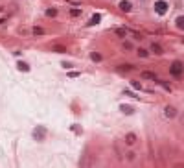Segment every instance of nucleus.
I'll use <instances>...</instances> for the list:
<instances>
[{
  "label": "nucleus",
  "instance_id": "7ed1b4c3",
  "mask_svg": "<svg viewBox=\"0 0 184 168\" xmlns=\"http://www.w3.org/2000/svg\"><path fill=\"white\" fill-rule=\"evenodd\" d=\"M120 9L125 11V13H129V11L133 9V4H131L129 0H122V2H120Z\"/></svg>",
  "mask_w": 184,
  "mask_h": 168
},
{
  "label": "nucleus",
  "instance_id": "2eb2a0df",
  "mask_svg": "<svg viewBox=\"0 0 184 168\" xmlns=\"http://www.w3.org/2000/svg\"><path fill=\"white\" fill-rule=\"evenodd\" d=\"M46 15H48V17H55V15H57V9H48Z\"/></svg>",
  "mask_w": 184,
  "mask_h": 168
},
{
  "label": "nucleus",
  "instance_id": "1a4fd4ad",
  "mask_svg": "<svg viewBox=\"0 0 184 168\" xmlns=\"http://www.w3.org/2000/svg\"><path fill=\"white\" fill-rule=\"evenodd\" d=\"M100 20H101V17H100V15H94V17L90 18V22H88V26H94V24H98Z\"/></svg>",
  "mask_w": 184,
  "mask_h": 168
},
{
  "label": "nucleus",
  "instance_id": "9d476101",
  "mask_svg": "<svg viewBox=\"0 0 184 168\" xmlns=\"http://www.w3.org/2000/svg\"><path fill=\"white\" fill-rule=\"evenodd\" d=\"M114 31H116V35H120V37H125V35H127V30H125V28H116Z\"/></svg>",
  "mask_w": 184,
  "mask_h": 168
},
{
  "label": "nucleus",
  "instance_id": "f03ea898",
  "mask_svg": "<svg viewBox=\"0 0 184 168\" xmlns=\"http://www.w3.org/2000/svg\"><path fill=\"white\" fill-rule=\"evenodd\" d=\"M168 7H170V4H168L166 0H157V2H155V11H157L159 15H166V13H168Z\"/></svg>",
  "mask_w": 184,
  "mask_h": 168
},
{
  "label": "nucleus",
  "instance_id": "0eeeda50",
  "mask_svg": "<svg viewBox=\"0 0 184 168\" xmlns=\"http://www.w3.org/2000/svg\"><path fill=\"white\" fill-rule=\"evenodd\" d=\"M175 24H177V28H179V30H182V31H184V15H181V17H177Z\"/></svg>",
  "mask_w": 184,
  "mask_h": 168
},
{
  "label": "nucleus",
  "instance_id": "aec40b11",
  "mask_svg": "<svg viewBox=\"0 0 184 168\" xmlns=\"http://www.w3.org/2000/svg\"><path fill=\"white\" fill-rule=\"evenodd\" d=\"M131 85H133V87H135V89H140V83H138V81H133V83H131Z\"/></svg>",
  "mask_w": 184,
  "mask_h": 168
},
{
  "label": "nucleus",
  "instance_id": "4468645a",
  "mask_svg": "<svg viewBox=\"0 0 184 168\" xmlns=\"http://www.w3.org/2000/svg\"><path fill=\"white\" fill-rule=\"evenodd\" d=\"M18 68H20V70H24V72H28V70H29V67H28L26 63H18Z\"/></svg>",
  "mask_w": 184,
  "mask_h": 168
},
{
  "label": "nucleus",
  "instance_id": "f8f14e48",
  "mask_svg": "<svg viewBox=\"0 0 184 168\" xmlns=\"http://www.w3.org/2000/svg\"><path fill=\"white\" fill-rule=\"evenodd\" d=\"M138 55H140V57H147V55H149V52H147V50H144V48H138Z\"/></svg>",
  "mask_w": 184,
  "mask_h": 168
},
{
  "label": "nucleus",
  "instance_id": "9b49d317",
  "mask_svg": "<svg viewBox=\"0 0 184 168\" xmlns=\"http://www.w3.org/2000/svg\"><path fill=\"white\" fill-rule=\"evenodd\" d=\"M120 109H122L123 113H127V115H131V113H133V107H131V105H122Z\"/></svg>",
  "mask_w": 184,
  "mask_h": 168
},
{
  "label": "nucleus",
  "instance_id": "ddd939ff",
  "mask_svg": "<svg viewBox=\"0 0 184 168\" xmlns=\"http://www.w3.org/2000/svg\"><path fill=\"white\" fill-rule=\"evenodd\" d=\"M70 15H72V17H79V15H81V9H70Z\"/></svg>",
  "mask_w": 184,
  "mask_h": 168
},
{
  "label": "nucleus",
  "instance_id": "dca6fc26",
  "mask_svg": "<svg viewBox=\"0 0 184 168\" xmlns=\"http://www.w3.org/2000/svg\"><path fill=\"white\" fill-rule=\"evenodd\" d=\"M90 57H92L94 61H101V55H100V54H96V52H94V54H92Z\"/></svg>",
  "mask_w": 184,
  "mask_h": 168
},
{
  "label": "nucleus",
  "instance_id": "39448f33",
  "mask_svg": "<svg viewBox=\"0 0 184 168\" xmlns=\"http://www.w3.org/2000/svg\"><path fill=\"white\" fill-rule=\"evenodd\" d=\"M135 142H136V135H135V133H127V135H125V144L133 146Z\"/></svg>",
  "mask_w": 184,
  "mask_h": 168
},
{
  "label": "nucleus",
  "instance_id": "6ab92c4d",
  "mask_svg": "<svg viewBox=\"0 0 184 168\" xmlns=\"http://www.w3.org/2000/svg\"><path fill=\"white\" fill-rule=\"evenodd\" d=\"M123 48H125V50H131V48H133V44H131V43H123Z\"/></svg>",
  "mask_w": 184,
  "mask_h": 168
},
{
  "label": "nucleus",
  "instance_id": "6e6552de",
  "mask_svg": "<svg viewBox=\"0 0 184 168\" xmlns=\"http://www.w3.org/2000/svg\"><path fill=\"white\" fill-rule=\"evenodd\" d=\"M142 78H146V80H157V76H155L153 72H147V70L142 72Z\"/></svg>",
  "mask_w": 184,
  "mask_h": 168
},
{
  "label": "nucleus",
  "instance_id": "f3484780",
  "mask_svg": "<svg viewBox=\"0 0 184 168\" xmlns=\"http://www.w3.org/2000/svg\"><path fill=\"white\" fill-rule=\"evenodd\" d=\"M133 65H120V70H131Z\"/></svg>",
  "mask_w": 184,
  "mask_h": 168
},
{
  "label": "nucleus",
  "instance_id": "423d86ee",
  "mask_svg": "<svg viewBox=\"0 0 184 168\" xmlns=\"http://www.w3.org/2000/svg\"><path fill=\"white\" fill-rule=\"evenodd\" d=\"M151 50H153V52H155L157 55H160V54H164V50H162V46H160V44H157V43H153V44H151Z\"/></svg>",
  "mask_w": 184,
  "mask_h": 168
},
{
  "label": "nucleus",
  "instance_id": "20e7f679",
  "mask_svg": "<svg viewBox=\"0 0 184 168\" xmlns=\"http://www.w3.org/2000/svg\"><path fill=\"white\" fill-rule=\"evenodd\" d=\"M164 115H166L168 118H173V117H177V111H175V107L168 105V107H166V111H164Z\"/></svg>",
  "mask_w": 184,
  "mask_h": 168
},
{
  "label": "nucleus",
  "instance_id": "a211bd4d",
  "mask_svg": "<svg viewBox=\"0 0 184 168\" xmlns=\"http://www.w3.org/2000/svg\"><path fill=\"white\" fill-rule=\"evenodd\" d=\"M33 33H35V35H41V33H42V30H41V28H33Z\"/></svg>",
  "mask_w": 184,
  "mask_h": 168
},
{
  "label": "nucleus",
  "instance_id": "f257e3e1",
  "mask_svg": "<svg viewBox=\"0 0 184 168\" xmlns=\"http://www.w3.org/2000/svg\"><path fill=\"white\" fill-rule=\"evenodd\" d=\"M170 72H171L173 78H181V76L184 74V65L181 63V61H173L171 67H170Z\"/></svg>",
  "mask_w": 184,
  "mask_h": 168
}]
</instances>
